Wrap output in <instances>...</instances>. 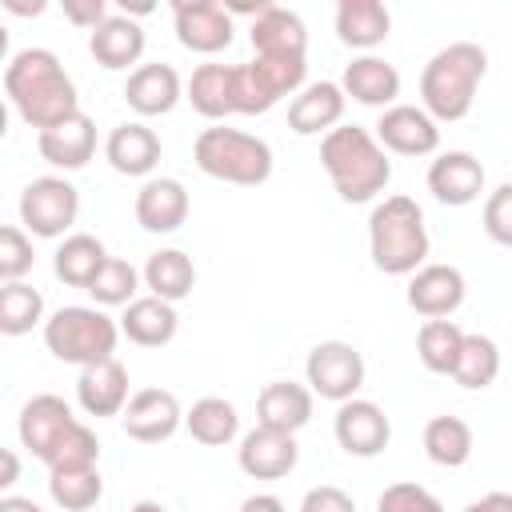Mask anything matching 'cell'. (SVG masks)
<instances>
[{
	"instance_id": "obj_1",
	"label": "cell",
	"mask_w": 512,
	"mask_h": 512,
	"mask_svg": "<svg viewBox=\"0 0 512 512\" xmlns=\"http://www.w3.org/2000/svg\"><path fill=\"white\" fill-rule=\"evenodd\" d=\"M4 92L24 124L48 132L80 112L76 84L48 48H20L4 68Z\"/></svg>"
},
{
	"instance_id": "obj_22",
	"label": "cell",
	"mask_w": 512,
	"mask_h": 512,
	"mask_svg": "<svg viewBox=\"0 0 512 512\" xmlns=\"http://www.w3.org/2000/svg\"><path fill=\"white\" fill-rule=\"evenodd\" d=\"M180 96H184V84H180L176 68L160 64V60L132 68L128 84H124V100L136 116H164L180 104Z\"/></svg>"
},
{
	"instance_id": "obj_50",
	"label": "cell",
	"mask_w": 512,
	"mask_h": 512,
	"mask_svg": "<svg viewBox=\"0 0 512 512\" xmlns=\"http://www.w3.org/2000/svg\"><path fill=\"white\" fill-rule=\"evenodd\" d=\"M128 512H168V508H164L160 500H140V504H132Z\"/></svg>"
},
{
	"instance_id": "obj_29",
	"label": "cell",
	"mask_w": 512,
	"mask_h": 512,
	"mask_svg": "<svg viewBox=\"0 0 512 512\" xmlns=\"http://www.w3.org/2000/svg\"><path fill=\"white\" fill-rule=\"evenodd\" d=\"M392 28V16L380 0H340L336 4V36L348 48H360L368 56V48L384 44Z\"/></svg>"
},
{
	"instance_id": "obj_18",
	"label": "cell",
	"mask_w": 512,
	"mask_h": 512,
	"mask_svg": "<svg viewBox=\"0 0 512 512\" xmlns=\"http://www.w3.org/2000/svg\"><path fill=\"white\" fill-rule=\"evenodd\" d=\"M428 192L448 208H464L484 192V164L472 152H440L428 164Z\"/></svg>"
},
{
	"instance_id": "obj_32",
	"label": "cell",
	"mask_w": 512,
	"mask_h": 512,
	"mask_svg": "<svg viewBox=\"0 0 512 512\" xmlns=\"http://www.w3.org/2000/svg\"><path fill=\"white\" fill-rule=\"evenodd\" d=\"M140 276H144L148 296H160V300H168V304L184 300V296L196 288V264H192V256H184L180 248H160V252H152Z\"/></svg>"
},
{
	"instance_id": "obj_47",
	"label": "cell",
	"mask_w": 512,
	"mask_h": 512,
	"mask_svg": "<svg viewBox=\"0 0 512 512\" xmlns=\"http://www.w3.org/2000/svg\"><path fill=\"white\" fill-rule=\"evenodd\" d=\"M240 512H288V508H284L280 496H272V492H256V496H248V500L240 504Z\"/></svg>"
},
{
	"instance_id": "obj_26",
	"label": "cell",
	"mask_w": 512,
	"mask_h": 512,
	"mask_svg": "<svg viewBox=\"0 0 512 512\" xmlns=\"http://www.w3.org/2000/svg\"><path fill=\"white\" fill-rule=\"evenodd\" d=\"M344 96H352L356 104H368V108H392L396 96H400V72L384 60V56H356L348 68H344V80H340Z\"/></svg>"
},
{
	"instance_id": "obj_38",
	"label": "cell",
	"mask_w": 512,
	"mask_h": 512,
	"mask_svg": "<svg viewBox=\"0 0 512 512\" xmlns=\"http://www.w3.org/2000/svg\"><path fill=\"white\" fill-rule=\"evenodd\" d=\"M40 320H44V296L32 284L12 280L0 288V332L4 336H24Z\"/></svg>"
},
{
	"instance_id": "obj_10",
	"label": "cell",
	"mask_w": 512,
	"mask_h": 512,
	"mask_svg": "<svg viewBox=\"0 0 512 512\" xmlns=\"http://www.w3.org/2000/svg\"><path fill=\"white\" fill-rule=\"evenodd\" d=\"M172 20H176V40L188 52L216 56L232 44V12L216 0H176Z\"/></svg>"
},
{
	"instance_id": "obj_36",
	"label": "cell",
	"mask_w": 512,
	"mask_h": 512,
	"mask_svg": "<svg viewBox=\"0 0 512 512\" xmlns=\"http://www.w3.org/2000/svg\"><path fill=\"white\" fill-rule=\"evenodd\" d=\"M48 496L64 512H88L104 496V480H100L96 464L92 468H52L48 472Z\"/></svg>"
},
{
	"instance_id": "obj_19",
	"label": "cell",
	"mask_w": 512,
	"mask_h": 512,
	"mask_svg": "<svg viewBox=\"0 0 512 512\" xmlns=\"http://www.w3.org/2000/svg\"><path fill=\"white\" fill-rule=\"evenodd\" d=\"M252 52L256 56H272V60H304L308 52V32H304V20L292 12V8H280V4H268L252 28Z\"/></svg>"
},
{
	"instance_id": "obj_17",
	"label": "cell",
	"mask_w": 512,
	"mask_h": 512,
	"mask_svg": "<svg viewBox=\"0 0 512 512\" xmlns=\"http://www.w3.org/2000/svg\"><path fill=\"white\" fill-rule=\"evenodd\" d=\"M344 104H348V96L340 84H332V80L304 84L288 104V128L296 136H320V132L328 136L332 128H340Z\"/></svg>"
},
{
	"instance_id": "obj_13",
	"label": "cell",
	"mask_w": 512,
	"mask_h": 512,
	"mask_svg": "<svg viewBox=\"0 0 512 512\" xmlns=\"http://www.w3.org/2000/svg\"><path fill=\"white\" fill-rule=\"evenodd\" d=\"M120 424L132 440L160 444V440L176 436V428L184 424V412H180V400L168 388H140V392H132L128 408L120 412Z\"/></svg>"
},
{
	"instance_id": "obj_21",
	"label": "cell",
	"mask_w": 512,
	"mask_h": 512,
	"mask_svg": "<svg viewBox=\"0 0 512 512\" xmlns=\"http://www.w3.org/2000/svg\"><path fill=\"white\" fill-rule=\"evenodd\" d=\"M76 400L88 416H120L128 408V368L112 356L104 364H88L80 368V380H76Z\"/></svg>"
},
{
	"instance_id": "obj_48",
	"label": "cell",
	"mask_w": 512,
	"mask_h": 512,
	"mask_svg": "<svg viewBox=\"0 0 512 512\" xmlns=\"http://www.w3.org/2000/svg\"><path fill=\"white\" fill-rule=\"evenodd\" d=\"M0 512H44L36 500H28V496H4L0 500Z\"/></svg>"
},
{
	"instance_id": "obj_34",
	"label": "cell",
	"mask_w": 512,
	"mask_h": 512,
	"mask_svg": "<svg viewBox=\"0 0 512 512\" xmlns=\"http://www.w3.org/2000/svg\"><path fill=\"white\" fill-rule=\"evenodd\" d=\"M424 452L440 468H460L472 456V428L460 416H432L424 424Z\"/></svg>"
},
{
	"instance_id": "obj_7",
	"label": "cell",
	"mask_w": 512,
	"mask_h": 512,
	"mask_svg": "<svg viewBox=\"0 0 512 512\" xmlns=\"http://www.w3.org/2000/svg\"><path fill=\"white\" fill-rule=\"evenodd\" d=\"M304 60H272V56H252L248 64H236V112L240 116H260L276 108L284 96H296L304 88Z\"/></svg>"
},
{
	"instance_id": "obj_40",
	"label": "cell",
	"mask_w": 512,
	"mask_h": 512,
	"mask_svg": "<svg viewBox=\"0 0 512 512\" xmlns=\"http://www.w3.org/2000/svg\"><path fill=\"white\" fill-rule=\"evenodd\" d=\"M100 460V440H96V432L88 428V424H72V432L56 444V452L48 456V472L52 468H92Z\"/></svg>"
},
{
	"instance_id": "obj_28",
	"label": "cell",
	"mask_w": 512,
	"mask_h": 512,
	"mask_svg": "<svg viewBox=\"0 0 512 512\" xmlns=\"http://www.w3.org/2000/svg\"><path fill=\"white\" fill-rule=\"evenodd\" d=\"M180 328L176 304L160 300V296H136L124 312H120V332L140 344V348H164Z\"/></svg>"
},
{
	"instance_id": "obj_15",
	"label": "cell",
	"mask_w": 512,
	"mask_h": 512,
	"mask_svg": "<svg viewBox=\"0 0 512 512\" xmlns=\"http://www.w3.org/2000/svg\"><path fill=\"white\" fill-rule=\"evenodd\" d=\"M236 460H240V472L252 480H284L296 468L300 448H296L292 432H276V428L256 424L252 432H244Z\"/></svg>"
},
{
	"instance_id": "obj_42",
	"label": "cell",
	"mask_w": 512,
	"mask_h": 512,
	"mask_svg": "<svg viewBox=\"0 0 512 512\" xmlns=\"http://www.w3.org/2000/svg\"><path fill=\"white\" fill-rule=\"evenodd\" d=\"M32 240L24 236V228H16V224H8L4 232H0V276H4V284H12V280H24L28 272H32Z\"/></svg>"
},
{
	"instance_id": "obj_25",
	"label": "cell",
	"mask_w": 512,
	"mask_h": 512,
	"mask_svg": "<svg viewBox=\"0 0 512 512\" xmlns=\"http://www.w3.org/2000/svg\"><path fill=\"white\" fill-rule=\"evenodd\" d=\"M312 420V388L292 384V380H272L256 396V424L276 428V432H300Z\"/></svg>"
},
{
	"instance_id": "obj_6",
	"label": "cell",
	"mask_w": 512,
	"mask_h": 512,
	"mask_svg": "<svg viewBox=\"0 0 512 512\" xmlns=\"http://www.w3.org/2000/svg\"><path fill=\"white\" fill-rule=\"evenodd\" d=\"M116 340H120V324L100 308L68 304L44 320V344L64 364H80V368L104 364V360H112Z\"/></svg>"
},
{
	"instance_id": "obj_12",
	"label": "cell",
	"mask_w": 512,
	"mask_h": 512,
	"mask_svg": "<svg viewBox=\"0 0 512 512\" xmlns=\"http://www.w3.org/2000/svg\"><path fill=\"white\" fill-rule=\"evenodd\" d=\"M332 432H336V444L348 456H364V460L380 456L388 448V440H392V424H388L384 408L372 404V400H360V396H352V400H344L336 408Z\"/></svg>"
},
{
	"instance_id": "obj_23",
	"label": "cell",
	"mask_w": 512,
	"mask_h": 512,
	"mask_svg": "<svg viewBox=\"0 0 512 512\" xmlns=\"http://www.w3.org/2000/svg\"><path fill=\"white\" fill-rule=\"evenodd\" d=\"M160 136L140 124V120H128V124H116L104 140V160L112 164V172L120 176H148L156 164H160Z\"/></svg>"
},
{
	"instance_id": "obj_8",
	"label": "cell",
	"mask_w": 512,
	"mask_h": 512,
	"mask_svg": "<svg viewBox=\"0 0 512 512\" xmlns=\"http://www.w3.org/2000/svg\"><path fill=\"white\" fill-rule=\"evenodd\" d=\"M80 212V192L64 180V176H36L24 192H20V220L32 236H64L76 224Z\"/></svg>"
},
{
	"instance_id": "obj_30",
	"label": "cell",
	"mask_w": 512,
	"mask_h": 512,
	"mask_svg": "<svg viewBox=\"0 0 512 512\" xmlns=\"http://www.w3.org/2000/svg\"><path fill=\"white\" fill-rule=\"evenodd\" d=\"M188 100L204 120L236 112V64H200L188 80Z\"/></svg>"
},
{
	"instance_id": "obj_24",
	"label": "cell",
	"mask_w": 512,
	"mask_h": 512,
	"mask_svg": "<svg viewBox=\"0 0 512 512\" xmlns=\"http://www.w3.org/2000/svg\"><path fill=\"white\" fill-rule=\"evenodd\" d=\"M36 148H40V156H44L52 168L76 172V168H84V164L92 160V152H96V124H92V116L76 112V116H68V120L56 124V128L36 132Z\"/></svg>"
},
{
	"instance_id": "obj_31",
	"label": "cell",
	"mask_w": 512,
	"mask_h": 512,
	"mask_svg": "<svg viewBox=\"0 0 512 512\" xmlns=\"http://www.w3.org/2000/svg\"><path fill=\"white\" fill-rule=\"evenodd\" d=\"M108 264V252H104V244L92 236V232H72V236H64V244L56 248V256H52V268H56V276L68 284V288H92V280L100 276V268Z\"/></svg>"
},
{
	"instance_id": "obj_49",
	"label": "cell",
	"mask_w": 512,
	"mask_h": 512,
	"mask_svg": "<svg viewBox=\"0 0 512 512\" xmlns=\"http://www.w3.org/2000/svg\"><path fill=\"white\" fill-rule=\"evenodd\" d=\"M16 476H20V460H16L12 448H4V476H0V488H12Z\"/></svg>"
},
{
	"instance_id": "obj_39",
	"label": "cell",
	"mask_w": 512,
	"mask_h": 512,
	"mask_svg": "<svg viewBox=\"0 0 512 512\" xmlns=\"http://www.w3.org/2000/svg\"><path fill=\"white\" fill-rule=\"evenodd\" d=\"M140 272L128 264V260H120V256H108V264L100 268V276L92 280V288H88V296L100 304V308H128L132 300H136V288H140Z\"/></svg>"
},
{
	"instance_id": "obj_9",
	"label": "cell",
	"mask_w": 512,
	"mask_h": 512,
	"mask_svg": "<svg viewBox=\"0 0 512 512\" xmlns=\"http://www.w3.org/2000/svg\"><path fill=\"white\" fill-rule=\"evenodd\" d=\"M304 376H308L312 396L344 404L364 384V356L348 340H320L304 360Z\"/></svg>"
},
{
	"instance_id": "obj_33",
	"label": "cell",
	"mask_w": 512,
	"mask_h": 512,
	"mask_svg": "<svg viewBox=\"0 0 512 512\" xmlns=\"http://www.w3.org/2000/svg\"><path fill=\"white\" fill-rule=\"evenodd\" d=\"M184 428H188V436H192L196 444H204V448H224L228 440H236L240 416H236L232 400H224V396H204V400H196V404L184 412Z\"/></svg>"
},
{
	"instance_id": "obj_41",
	"label": "cell",
	"mask_w": 512,
	"mask_h": 512,
	"mask_svg": "<svg viewBox=\"0 0 512 512\" xmlns=\"http://www.w3.org/2000/svg\"><path fill=\"white\" fill-rule=\"evenodd\" d=\"M376 512H444V504L416 480H396L380 492Z\"/></svg>"
},
{
	"instance_id": "obj_43",
	"label": "cell",
	"mask_w": 512,
	"mask_h": 512,
	"mask_svg": "<svg viewBox=\"0 0 512 512\" xmlns=\"http://www.w3.org/2000/svg\"><path fill=\"white\" fill-rule=\"evenodd\" d=\"M484 232H488L496 244L512 248V180L500 184V188L484 200Z\"/></svg>"
},
{
	"instance_id": "obj_44",
	"label": "cell",
	"mask_w": 512,
	"mask_h": 512,
	"mask_svg": "<svg viewBox=\"0 0 512 512\" xmlns=\"http://www.w3.org/2000/svg\"><path fill=\"white\" fill-rule=\"evenodd\" d=\"M300 512H356V504H352V496H348L344 488H336V484H316V488L304 492Z\"/></svg>"
},
{
	"instance_id": "obj_4",
	"label": "cell",
	"mask_w": 512,
	"mask_h": 512,
	"mask_svg": "<svg viewBox=\"0 0 512 512\" xmlns=\"http://www.w3.org/2000/svg\"><path fill=\"white\" fill-rule=\"evenodd\" d=\"M368 252L384 276H412L428 260L424 212L412 196H384L368 216Z\"/></svg>"
},
{
	"instance_id": "obj_14",
	"label": "cell",
	"mask_w": 512,
	"mask_h": 512,
	"mask_svg": "<svg viewBox=\"0 0 512 512\" xmlns=\"http://www.w3.org/2000/svg\"><path fill=\"white\" fill-rule=\"evenodd\" d=\"M72 424H76L72 408H68L60 396L40 392V396H32V400L20 408V424H16V432H20V444H24L36 460L48 464V456H52L56 444L72 432Z\"/></svg>"
},
{
	"instance_id": "obj_46",
	"label": "cell",
	"mask_w": 512,
	"mask_h": 512,
	"mask_svg": "<svg viewBox=\"0 0 512 512\" xmlns=\"http://www.w3.org/2000/svg\"><path fill=\"white\" fill-rule=\"evenodd\" d=\"M464 512H512V492H488V496L472 500Z\"/></svg>"
},
{
	"instance_id": "obj_35",
	"label": "cell",
	"mask_w": 512,
	"mask_h": 512,
	"mask_svg": "<svg viewBox=\"0 0 512 512\" xmlns=\"http://www.w3.org/2000/svg\"><path fill=\"white\" fill-rule=\"evenodd\" d=\"M464 336L452 320H424L420 332H416V356L428 372H440V376H452L456 360H460V348H464Z\"/></svg>"
},
{
	"instance_id": "obj_11",
	"label": "cell",
	"mask_w": 512,
	"mask_h": 512,
	"mask_svg": "<svg viewBox=\"0 0 512 512\" xmlns=\"http://www.w3.org/2000/svg\"><path fill=\"white\" fill-rule=\"evenodd\" d=\"M376 140L396 156H432L440 148V124L416 104H392L376 120Z\"/></svg>"
},
{
	"instance_id": "obj_27",
	"label": "cell",
	"mask_w": 512,
	"mask_h": 512,
	"mask_svg": "<svg viewBox=\"0 0 512 512\" xmlns=\"http://www.w3.org/2000/svg\"><path fill=\"white\" fill-rule=\"evenodd\" d=\"M88 52L100 68L108 72H120V68H132L140 56H144V28L120 12V16H108L92 36H88Z\"/></svg>"
},
{
	"instance_id": "obj_2",
	"label": "cell",
	"mask_w": 512,
	"mask_h": 512,
	"mask_svg": "<svg viewBox=\"0 0 512 512\" xmlns=\"http://www.w3.org/2000/svg\"><path fill=\"white\" fill-rule=\"evenodd\" d=\"M320 164L336 188L340 200L348 204H368L376 200L388 180H392V160L380 148V140L360 128V124H340L320 140Z\"/></svg>"
},
{
	"instance_id": "obj_45",
	"label": "cell",
	"mask_w": 512,
	"mask_h": 512,
	"mask_svg": "<svg viewBox=\"0 0 512 512\" xmlns=\"http://www.w3.org/2000/svg\"><path fill=\"white\" fill-rule=\"evenodd\" d=\"M64 16H68L76 28L96 32V28L108 20V8H104V0H68V4H64Z\"/></svg>"
},
{
	"instance_id": "obj_3",
	"label": "cell",
	"mask_w": 512,
	"mask_h": 512,
	"mask_svg": "<svg viewBox=\"0 0 512 512\" xmlns=\"http://www.w3.org/2000/svg\"><path fill=\"white\" fill-rule=\"evenodd\" d=\"M488 72V52L472 40H456L440 48L424 72H420V108L440 124V120H464L472 112L476 88Z\"/></svg>"
},
{
	"instance_id": "obj_37",
	"label": "cell",
	"mask_w": 512,
	"mask_h": 512,
	"mask_svg": "<svg viewBox=\"0 0 512 512\" xmlns=\"http://www.w3.org/2000/svg\"><path fill=\"white\" fill-rule=\"evenodd\" d=\"M452 376H456L460 388H472V392L476 388H488L500 376V348H496V340L492 336H480V332H468Z\"/></svg>"
},
{
	"instance_id": "obj_16",
	"label": "cell",
	"mask_w": 512,
	"mask_h": 512,
	"mask_svg": "<svg viewBox=\"0 0 512 512\" xmlns=\"http://www.w3.org/2000/svg\"><path fill=\"white\" fill-rule=\"evenodd\" d=\"M464 304V272L452 264H424L408 280V308L424 320H448Z\"/></svg>"
},
{
	"instance_id": "obj_20",
	"label": "cell",
	"mask_w": 512,
	"mask_h": 512,
	"mask_svg": "<svg viewBox=\"0 0 512 512\" xmlns=\"http://www.w3.org/2000/svg\"><path fill=\"white\" fill-rule=\"evenodd\" d=\"M188 220V188L172 176H152L136 192V224L144 232H176Z\"/></svg>"
},
{
	"instance_id": "obj_5",
	"label": "cell",
	"mask_w": 512,
	"mask_h": 512,
	"mask_svg": "<svg viewBox=\"0 0 512 512\" xmlns=\"http://www.w3.org/2000/svg\"><path fill=\"white\" fill-rule=\"evenodd\" d=\"M192 160L204 176L224 180V184H240V188H256L272 176V148L240 128H204L192 144Z\"/></svg>"
}]
</instances>
